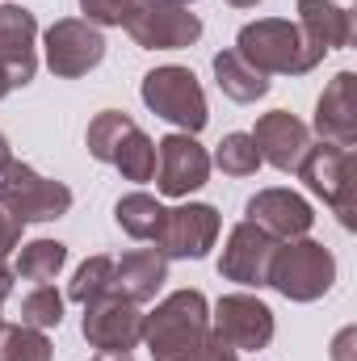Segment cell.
Here are the masks:
<instances>
[{"mask_svg":"<svg viewBox=\"0 0 357 361\" xmlns=\"http://www.w3.org/2000/svg\"><path fill=\"white\" fill-rule=\"evenodd\" d=\"M206 336H210V302L202 290H177L152 315H143V345L152 361H193Z\"/></svg>","mask_w":357,"mask_h":361,"instance_id":"cell-1","label":"cell"},{"mask_svg":"<svg viewBox=\"0 0 357 361\" xmlns=\"http://www.w3.org/2000/svg\"><path fill=\"white\" fill-rule=\"evenodd\" d=\"M236 51L265 76H307L324 63L328 51H320L294 21L286 17H261L248 21L236 34Z\"/></svg>","mask_w":357,"mask_h":361,"instance_id":"cell-2","label":"cell"},{"mask_svg":"<svg viewBox=\"0 0 357 361\" xmlns=\"http://www.w3.org/2000/svg\"><path fill=\"white\" fill-rule=\"evenodd\" d=\"M337 281V257L315 244V240H286L277 244L273 252V265H269V286L290 298V302H315L332 290Z\"/></svg>","mask_w":357,"mask_h":361,"instance_id":"cell-3","label":"cell"},{"mask_svg":"<svg viewBox=\"0 0 357 361\" xmlns=\"http://www.w3.org/2000/svg\"><path fill=\"white\" fill-rule=\"evenodd\" d=\"M294 173L307 180V189L315 197H324L337 210L341 227H357V156H353V147H337V143L320 139L315 147L303 152V160H298Z\"/></svg>","mask_w":357,"mask_h":361,"instance_id":"cell-4","label":"cell"},{"mask_svg":"<svg viewBox=\"0 0 357 361\" xmlns=\"http://www.w3.org/2000/svg\"><path fill=\"white\" fill-rule=\"evenodd\" d=\"M0 210L17 223H55L72 210V189L34 173L21 160H8L0 164Z\"/></svg>","mask_w":357,"mask_h":361,"instance_id":"cell-5","label":"cell"},{"mask_svg":"<svg viewBox=\"0 0 357 361\" xmlns=\"http://www.w3.org/2000/svg\"><path fill=\"white\" fill-rule=\"evenodd\" d=\"M143 105L173 122L185 135H198L206 122H210V109H206V92L198 85V76L189 68H177V63H164V68H152L143 76Z\"/></svg>","mask_w":357,"mask_h":361,"instance_id":"cell-6","label":"cell"},{"mask_svg":"<svg viewBox=\"0 0 357 361\" xmlns=\"http://www.w3.org/2000/svg\"><path fill=\"white\" fill-rule=\"evenodd\" d=\"M126 34L143 47V51H185L202 38V21L198 13H189L185 4H156V0H139L126 17Z\"/></svg>","mask_w":357,"mask_h":361,"instance_id":"cell-7","label":"cell"},{"mask_svg":"<svg viewBox=\"0 0 357 361\" xmlns=\"http://www.w3.org/2000/svg\"><path fill=\"white\" fill-rule=\"evenodd\" d=\"M42 55L59 80H76V76H89L105 59V38L85 17H63L42 34Z\"/></svg>","mask_w":357,"mask_h":361,"instance_id":"cell-8","label":"cell"},{"mask_svg":"<svg viewBox=\"0 0 357 361\" xmlns=\"http://www.w3.org/2000/svg\"><path fill=\"white\" fill-rule=\"evenodd\" d=\"M210 336H219L236 353H261L273 341V311L257 294H223L210 315Z\"/></svg>","mask_w":357,"mask_h":361,"instance_id":"cell-9","label":"cell"},{"mask_svg":"<svg viewBox=\"0 0 357 361\" xmlns=\"http://www.w3.org/2000/svg\"><path fill=\"white\" fill-rule=\"evenodd\" d=\"M219 210L206 206V202H185L164 210V223H160V235H156V248L169 257V261H202L214 240H219Z\"/></svg>","mask_w":357,"mask_h":361,"instance_id":"cell-10","label":"cell"},{"mask_svg":"<svg viewBox=\"0 0 357 361\" xmlns=\"http://www.w3.org/2000/svg\"><path fill=\"white\" fill-rule=\"evenodd\" d=\"M80 332L97 353H131L139 341H143V315L131 298H122L118 290L85 302V319H80Z\"/></svg>","mask_w":357,"mask_h":361,"instance_id":"cell-11","label":"cell"},{"mask_svg":"<svg viewBox=\"0 0 357 361\" xmlns=\"http://www.w3.org/2000/svg\"><path fill=\"white\" fill-rule=\"evenodd\" d=\"M206 180H210V156L193 135L173 130L156 143V189L164 197H189Z\"/></svg>","mask_w":357,"mask_h":361,"instance_id":"cell-12","label":"cell"},{"mask_svg":"<svg viewBox=\"0 0 357 361\" xmlns=\"http://www.w3.org/2000/svg\"><path fill=\"white\" fill-rule=\"evenodd\" d=\"M273 252H277V240L261 231L257 223H236L227 231V244H223V257H219V273L227 281H240V286H269V265H273Z\"/></svg>","mask_w":357,"mask_h":361,"instance_id":"cell-13","label":"cell"},{"mask_svg":"<svg viewBox=\"0 0 357 361\" xmlns=\"http://www.w3.org/2000/svg\"><path fill=\"white\" fill-rule=\"evenodd\" d=\"M38 21L30 8L21 4H0V72L8 80V89H25L38 72Z\"/></svg>","mask_w":357,"mask_h":361,"instance_id":"cell-14","label":"cell"},{"mask_svg":"<svg viewBox=\"0 0 357 361\" xmlns=\"http://www.w3.org/2000/svg\"><path fill=\"white\" fill-rule=\"evenodd\" d=\"M244 219L269 231L273 240H303L315 223V210L294 189H257L244 202Z\"/></svg>","mask_w":357,"mask_h":361,"instance_id":"cell-15","label":"cell"},{"mask_svg":"<svg viewBox=\"0 0 357 361\" xmlns=\"http://www.w3.org/2000/svg\"><path fill=\"white\" fill-rule=\"evenodd\" d=\"M253 143H257L261 164H273L277 173H294L298 160H303V152L311 147V130H307L294 114L273 109V114H261V118H257Z\"/></svg>","mask_w":357,"mask_h":361,"instance_id":"cell-16","label":"cell"},{"mask_svg":"<svg viewBox=\"0 0 357 361\" xmlns=\"http://www.w3.org/2000/svg\"><path fill=\"white\" fill-rule=\"evenodd\" d=\"M353 72H337L328 80V89L320 92L315 101V135L324 143L337 147H353L357 143V105H353Z\"/></svg>","mask_w":357,"mask_h":361,"instance_id":"cell-17","label":"cell"},{"mask_svg":"<svg viewBox=\"0 0 357 361\" xmlns=\"http://www.w3.org/2000/svg\"><path fill=\"white\" fill-rule=\"evenodd\" d=\"M169 281V257L160 248H135L122 261H114V286L122 298H131L135 307L152 302L160 294V286Z\"/></svg>","mask_w":357,"mask_h":361,"instance_id":"cell-18","label":"cell"},{"mask_svg":"<svg viewBox=\"0 0 357 361\" xmlns=\"http://www.w3.org/2000/svg\"><path fill=\"white\" fill-rule=\"evenodd\" d=\"M298 30L320 51H345L353 42V13L332 0H298Z\"/></svg>","mask_w":357,"mask_h":361,"instance_id":"cell-19","label":"cell"},{"mask_svg":"<svg viewBox=\"0 0 357 361\" xmlns=\"http://www.w3.org/2000/svg\"><path fill=\"white\" fill-rule=\"evenodd\" d=\"M210 68H214V80H219L223 97H231V101H240V105H253V101H261L269 92V76L257 72L240 51H219Z\"/></svg>","mask_w":357,"mask_h":361,"instance_id":"cell-20","label":"cell"},{"mask_svg":"<svg viewBox=\"0 0 357 361\" xmlns=\"http://www.w3.org/2000/svg\"><path fill=\"white\" fill-rule=\"evenodd\" d=\"M114 223L131 235V240H152L160 235V223H164V206L152 197V193H126L118 197L114 206Z\"/></svg>","mask_w":357,"mask_h":361,"instance_id":"cell-21","label":"cell"},{"mask_svg":"<svg viewBox=\"0 0 357 361\" xmlns=\"http://www.w3.org/2000/svg\"><path fill=\"white\" fill-rule=\"evenodd\" d=\"M63 265H68V244L59 240H30L17 252V277L34 286H51Z\"/></svg>","mask_w":357,"mask_h":361,"instance_id":"cell-22","label":"cell"},{"mask_svg":"<svg viewBox=\"0 0 357 361\" xmlns=\"http://www.w3.org/2000/svg\"><path fill=\"white\" fill-rule=\"evenodd\" d=\"M109 164H114L126 180H152L156 177V143L139 130V122L126 130V139L118 143V152H114Z\"/></svg>","mask_w":357,"mask_h":361,"instance_id":"cell-23","label":"cell"},{"mask_svg":"<svg viewBox=\"0 0 357 361\" xmlns=\"http://www.w3.org/2000/svg\"><path fill=\"white\" fill-rule=\"evenodd\" d=\"M135 126V118L131 114H122V109H101L97 118L89 122V135H85V147H89L92 160H101V164H109L114 160V152H118V143L126 139V130Z\"/></svg>","mask_w":357,"mask_h":361,"instance_id":"cell-24","label":"cell"},{"mask_svg":"<svg viewBox=\"0 0 357 361\" xmlns=\"http://www.w3.org/2000/svg\"><path fill=\"white\" fill-rule=\"evenodd\" d=\"M0 361H55V349L47 332L25 328V324H4L0 328Z\"/></svg>","mask_w":357,"mask_h":361,"instance_id":"cell-25","label":"cell"},{"mask_svg":"<svg viewBox=\"0 0 357 361\" xmlns=\"http://www.w3.org/2000/svg\"><path fill=\"white\" fill-rule=\"evenodd\" d=\"M210 164H219L227 177H253V173L261 169V156H257V143H253V135H244V130H231V135H223V143L214 147Z\"/></svg>","mask_w":357,"mask_h":361,"instance_id":"cell-26","label":"cell"},{"mask_svg":"<svg viewBox=\"0 0 357 361\" xmlns=\"http://www.w3.org/2000/svg\"><path fill=\"white\" fill-rule=\"evenodd\" d=\"M118 286H114V261L109 257H89L76 277H72V286H68V298L72 302H97V298H105V294H114Z\"/></svg>","mask_w":357,"mask_h":361,"instance_id":"cell-27","label":"cell"},{"mask_svg":"<svg viewBox=\"0 0 357 361\" xmlns=\"http://www.w3.org/2000/svg\"><path fill=\"white\" fill-rule=\"evenodd\" d=\"M21 324H25V328H38V332L59 328V324H63V294H59L55 286H34V290L21 298Z\"/></svg>","mask_w":357,"mask_h":361,"instance_id":"cell-28","label":"cell"},{"mask_svg":"<svg viewBox=\"0 0 357 361\" xmlns=\"http://www.w3.org/2000/svg\"><path fill=\"white\" fill-rule=\"evenodd\" d=\"M139 0H80V13H85V21L89 25H126V17H131V8H135Z\"/></svg>","mask_w":357,"mask_h":361,"instance_id":"cell-29","label":"cell"},{"mask_svg":"<svg viewBox=\"0 0 357 361\" xmlns=\"http://www.w3.org/2000/svg\"><path fill=\"white\" fill-rule=\"evenodd\" d=\"M21 227H25V223H17L13 214L0 210V265H4V257H8L13 248H21Z\"/></svg>","mask_w":357,"mask_h":361,"instance_id":"cell-30","label":"cell"},{"mask_svg":"<svg viewBox=\"0 0 357 361\" xmlns=\"http://www.w3.org/2000/svg\"><path fill=\"white\" fill-rule=\"evenodd\" d=\"M193 361H240V357H236V349H227L219 336H206V345L198 349V357Z\"/></svg>","mask_w":357,"mask_h":361,"instance_id":"cell-31","label":"cell"},{"mask_svg":"<svg viewBox=\"0 0 357 361\" xmlns=\"http://www.w3.org/2000/svg\"><path fill=\"white\" fill-rule=\"evenodd\" d=\"M8 294H13V273L0 265V307H4V298H8ZM0 328H4V319H0Z\"/></svg>","mask_w":357,"mask_h":361,"instance_id":"cell-32","label":"cell"},{"mask_svg":"<svg viewBox=\"0 0 357 361\" xmlns=\"http://www.w3.org/2000/svg\"><path fill=\"white\" fill-rule=\"evenodd\" d=\"M89 361H135L131 353H97V357H89Z\"/></svg>","mask_w":357,"mask_h":361,"instance_id":"cell-33","label":"cell"},{"mask_svg":"<svg viewBox=\"0 0 357 361\" xmlns=\"http://www.w3.org/2000/svg\"><path fill=\"white\" fill-rule=\"evenodd\" d=\"M8 160H13V147H8V139L0 135V164H8Z\"/></svg>","mask_w":357,"mask_h":361,"instance_id":"cell-34","label":"cell"},{"mask_svg":"<svg viewBox=\"0 0 357 361\" xmlns=\"http://www.w3.org/2000/svg\"><path fill=\"white\" fill-rule=\"evenodd\" d=\"M227 4H231V8H257L261 0H227Z\"/></svg>","mask_w":357,"mask_h":361,"instance_id":"cell-35","label":"cell"},{"mask_svg":"<svg viewBox=\"0 0 357 361\" xmlns=\"http://www.w3.org/2000/svg\"><path fill=\"white\" fill-rule=\"evenodd\" d=\"M8 97V80H4V72H0V101Z\"/></svg>","mask_w":357,"mask_h":361,"instance_id":"cell-36","label":"cell"},{"mask_svg":"<svg viewBox=\"0 0 357 361\" xmlns=\"http://www.w3.org/2000/svg\"><path fill=\"white\" fill-rule=\"evenodd\" d=\"M156 4H185V8H189L193 0H156Z\"/></svg>","mask_w":357,"mask_h":361,"instance_id":"cell-37","label":"cell"}]
</instances>
